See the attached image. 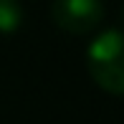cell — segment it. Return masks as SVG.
Segmentation results:
<instances>
[{"mask_svg": "<svg viewBox=\"0 0 124 124\" xmlns=\"http://www.w3.org/2000/svg\"><path fill=\"white\" fill-rule=\"evenodd\" d=\"M86 69L99 89L124 94V33L104 31L89 43Z\"/></svg>", "mask_w": 124, "mask_h": 124, "instance_id": "1", "label": "cell"}, {"mask_svg": "<svg viewBox=\"0 0 124 124\" xmlns=\"http://www.w3.org/2000/svg\"><path fill=\"white\" fill-rule=\"evenodd\" d=\"M51 15L61 31L84 36L101 23L104 5H101V0H53Z\"/></svg>", "mask_w": 124, "mask_h": 124, "instance_id": "2", "label": "cell"}, {"mask_svg": "<svg viewBox=\"0 0 124 124\" xmlns=\"http://www.w3.org/2000/svg\"><path fill=\"white\" fill-rule=\"evenodd\" d=\"M23 20V8L18 0H0V33H13Z\"/></svg>", "mask_w": 124, "mask_h": 124, "instance_id": "3", "label": "cell"}, {"mask_svg": "<svg viewBox=\"0 0 124 124\" xmlns=\"http://www.w3.org/2000/svg\"><path fill=\"white\" fill-rule=\"evenodd\" d=\"M122 20H124V8H122Z\"/></svg>", "mask_w": 124, "mask_h": 124, "instance_id": "4", "label": "cell"}]
</instances>
